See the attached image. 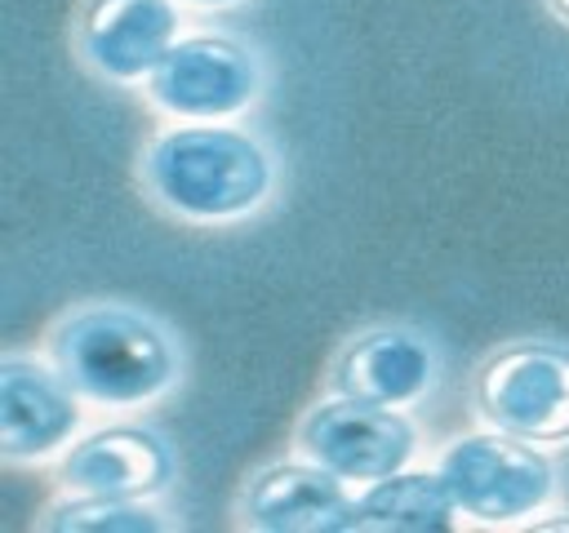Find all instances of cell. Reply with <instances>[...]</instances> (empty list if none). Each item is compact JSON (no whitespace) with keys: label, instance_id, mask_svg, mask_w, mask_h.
I'll list each match as a JSON object with an SVG mask.
<instances>
[{"label":"cell","instance_id":"2","mask_svg":"<svg viewBox=\"0 0 569 533\" xmlns=\"http://www.w3.org/2000/svg\"><path fill=\"white\" fill-rule=\"evenodd\" d=\"M151 195L191 222H231L271 195V155L240 129L182 124L151 142L142 160Z\"/></svg>","mask_w":569,"mask_h":533},{"label":"cell","instance_id":"12","mask_svg":"<svg viewBox=\"0 0 569 533\" xmlns=\"http://www.w3.org/2000/svg\"><path fill=\"white\" fill-rule=\"evenodd\" d=\"M458 497L445 475L396 471L356 497V533H449Z\"/></svg>","mask_w":569,"mask_h":533},{"label":"cell","instance_id":"15","mask_svg":"<svg viewBox=\"0 0 569 533\" xmlns=\"http://www.w3.org/2000/svg\"><path fill=\"white\" fill-rule=\"evenodd\" d=\"M191 4H231V0H191Z\"/></svg>","mask_w":569,"mask_h":533},{"label":"cell","instance_id":"5","mask_svg":"<svg viewBox=\"0 0 569 533\" xmlns=\"http://www.w3.org/2000/svg\"><path fill=\"white\" fill-rule=\"evenodd\" d=\"M298 449L342 480H382L405 471L418 449V431L391 404L369 400H320L298 422Z\"/></svg>","mask_w":569,"mask_h":533},{"label":"cell","instance_id":"3","mask_svg":"<svg viewBox=\"0 0 569 533\" xmlns=\"http://www.w3.org/2000/svg\"><path fill=\"white\" fill-rule=\"evenodd\" d=\"M480 418L533 444H569V346L520 338L498 346L471 378Z\"/></svg>","mask_w":569,"mask_h":533},{"label":"cell","instance_id":"11","mask_svg":"<svg viewBox=\"0 0 569 533\" xmlns=\"http://www.w3.org/2000/svg\"><path fill=\"white\" fill-rule=\"evenodd\" d=\"M436 378V355L413 329H365L333 360V391L369 404H409Z\"/></svg>","mask_w":569,"mask_h":533},{"label":"cell","instance_id":"9","mask_svg":"<svg viewBox=\"0 0 569 533\" xmlns=\"http://www.w3.org/2000/svg\"><path fill=\"white\" fill-rule=\"evenodd\" d=\"M80 426L76 391L62 373H49L36 360H0V453L9 462H36L71 440Z\"/></svg>","mask_w":569,"mask_h":533},{"label":"cell","instance_id":"4","mask_svg":"<svg viewBox=\"0 0 569 533\" xmlns=\"http://www.w3.org/2000/svg\"><path fill=\"white\" fill-rule=\"evenodd\" d=\"M440 475L453 489L458 506L480 524H511L520 515H533L556 489L547 453H538L533 440L507 435L498 426L453 440L440 453Z\"/></svg>","mask_w":569,"mask_h":533},{"label":"cell","instance_id":"10","mask_svg":"<svg viewBox=\"0 0 569 533\" xmlns=\"http://www.w3.org/2000/svg\"><path fill=\"white\" fill-rule=\"evenodd\" d=\"M58 475L71 493L142 502L173 484V449L147 426H102L71 444Z\"/></svg>","mask_w":569,"mask_h":533},{"label":"cell","instance_id":"7","mask_svg":"<svg viewBox=\"0 0 569 533\" xmlns=\"http://www.w3.org/2000/svg\"><path fill=\"white\" fill-rule=\"evenodd\" d=\"M240 515L262 533H356V497L320 462H271L244 493Z\"/></svg>","mask_w":569,"mask_h":533},{"label":"cell","instance_id":"13","mask_svg":"<svg viewBox=\"0 0 569 533\" xmlns=\"http://www.w3.org/2000/svg\"><path fill=\"white\" fill-rule=\"evenodd\" d=\"M53 533H156L164 529L156 511H147L138 497H98V493H76L71 502H58L44 520Z\"/></svg>","mask_w":569,"mask_h":533},{"label":"cell","instance_id":"6","mask_svg":"<svg viewBox=\"0 0 569 533\" xmlns=\"http://www.w3.org/2000/svg\"><path fill=\"white\" fill-rule=\"evenodd\" d=\"M147 93L173 115L218 120L244 111L262 93V67L231 36H187L147 76Z\"/></svg>","mask_w":569,"mask_h":533},{"label":"cell","instance_id":"1","mask_svg":"<svg viewBox=\"0 0 569 533\" xmlns=\"http://www.w3.org/2000/svg\"><path fill=\"white\" fill-rule=\"evenodd\" d=\"M53 369L98 404H142L178 382L173 338L133 306H80L49 338Z\"/></svg>","mask_w":569,"mask_h":533},{"label":"cell","instance_id":"14","mask_svg":"<svg viewBox=\"0 0 569 533\" xmlns=\"http://www.w3.org/2000/svg\"><path fill=\"white\" fill-rule=\"evenodd\" d=\"M547 4H551V9H556L565 22H569V0H547Z\"/></svg>","mask_w":569,"mask_h":533},{"label":"cell","instance_id":"8","mask_svg":"<svg viewBox=\"0 0 569 533\" xmlns=\"http://www.w3.org/2000/svg\"><path fill=\"white\" fill-rule=\"evenodd\" d=\"M178 44V9L169 0H84L76 13V49L107 80H142Z\"/></svg>","mask_w":569,"mask_h":533}]
</instances>
